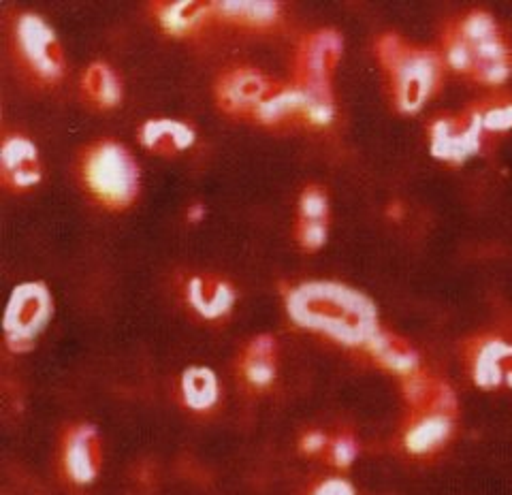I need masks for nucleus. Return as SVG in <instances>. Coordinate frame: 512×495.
<instances>
[{
    "instance_id": "1",
    "label": "nucleus",
    "mask_w": 512,
    "mask_h": 495,
    "mask_svg": "<svg viewBox=\"0 0 512 495\" xmlns=\"http://www.w3.org/2000/svg\"><path fill=\"white\" fill-rule=\"evenodd\" d=\"M286 314L303 329L344 348L365 350L380 327L376 303L365 293L333 280H308L284 293Z\"/></svg>"
},
{
    "instance_id": "2",
    "label": "nucleus",
    "mask_w": 512,
    "mask_h": 495,
    "mask_svg": "<svg viewBox=\"0 0 512 495\" xmlns=\"http://www.w3.org/2000/svg\"><path fill=\"white\" fill-rule=\"evenodd\" d=\"M442 58L446 69L480 86L498 88L512 75V50L502 28L491 13L480 9L446 26Z\"/></svg>"
},
{
    "instance_id": "3",
    "label": "nucleus",
    "mask_w": 512,
    "mask_h": 495,
    "mask_svg": "<svg viewBox=\"0 0 512 495\" xmlns=\"http://www.w3.org/2000/svg\"><path fill=\"white\" fill-rule=\"evenodd\" d=\"M376 58L387 75L393 105L402 114H419L442 88L446 65L434 50L387 33L376 41Z\"/></svg>"
},
{
    "instance_id": "4",
    "label": "nucleus",
    "mask_w": 512,
    "mask_h": 495,
    "mask_svg": "<svg viewBox=\"0 0 512 495\" xmlns=\"http://www.w3.org/2000/svg\"><path fill=\"white\" fill-rule=\"evenodd\" d=\"M77 178L96 203L114 212L128 210L141 190L135 156L116 139L88 143L77 158Z\"/></svg>"
},
{
    "instance_id": "5",
    "label": "nucleus",
    "mask_w": 512,
    "mask_h": 495,
    "mask_svg": "<svg viewBox=\"0 0 512 495\" xmlns=\"http://www.w3.org/2000/svg\"><path fill=\"white\" fill-rule=\"evenodd\" d=\"M344 52L340 33L331 28L306 35L295 52L293 84L306 94L312 107V126H327L333 120V75Z\"/></svg>"
},
{
    "instance_id": "6",
    "label": "nucleus",
    "mask_w": 512,
    "mask_h": 495,
    "mask_svg": "<svg viewBox=\"0 0 512 495\" xmlns=\"http://www.w3.org/2000/svg\"><path fill=\"white\" fill-rule=\"evenodd\" d=\"M11 45L18 67L32 84L52 88L67 73V58L62 45L41 15L20 11L11 26Z\"/></svg>"
},
{
    "instance_id": "7",
    "label": "nucleus",
    "mask_w": 512,
    "mask_h": 495,
    "mask_svg": "<svg viewBox=\"0 0 512 495\" xmlns=\"http://www.w3.org/2000/svg\"><path fill=\"white\" fill-rule=\"evenodd\" d=\"M54 318V295L45 282H22L11 291L5 310V344L11 353H28Z\"/></svg>"
},
{
    "instance_id": "8",
    "label": "nucleus",
    "mask_w": 512,
    "mask_h": 495,
    "mask_svg": "<svg viewBox=\"0 0 512 495\" xmlns=\"http://www.w3.org/2000/svg\"><path fill=\"white\" fill-rule=\"evenodd\" d=\"M280 86V79L254 67H231L218 75L214 97L227 116L254 122L261 107L274 97Z\"/></svg>"
},
{
    "instance_id": "9",
    "label": "nucleus",
    "mask_w": 512,
    "mask_h": 495,
    "mask_svg": "<svg viewBox=\"0 0 512 495\" xmlns=\"http://www.w3.org/2000/svg\"><path fill=\"white\" fill-rule=\"evenodd\" d=\"M429 152L444 165H463L487 148V139L466 109L461 114H446L431 120Z\"/></svg>"
},
{
    "instance_id": "10",
    "label": "nucleus",
    "mask_w": 512,
    "mask_h": 495,
    "mask_svg": "<svg viewBox=\"0 0 512 495\" xmlns=\"http://www.w3.org/2000/svg\"><path fill=\"white\" fill-rule=\"evenodd\" d=\"M62 470L75 485H90L103 470V442L99 429L88 423L71 425L60 446Z\"/></svg>"
},
{
    "instance_id": "11",
    "label": "nucleus",
    "mask_w": 512,
    "mask_h": 495,
    "mask_svg": "<svg viewBox=\"0 0 512 495\" xmlns=\"http://www.w3.org/2000/svg\"><path fill=\"white\" fill-rule=\"evenodd\" d=\"M43 178L39 148L26 135L9 133L0 148V182L11 193H26Z\"/></svg>"
},
{
    "instance_id": "12",
    "label": "nucleus",
    "mask_w": 512,
    "mask_h": 495,
    "mask_svg": "<svg viewBox=\"0 0 512 495\" xmlns=\"http://www.w3.org/2000/svg\"><path fill=\"white\" fill-rule=\"evenodd\" d=\"M184 297L188 308L207 323L224 321L237 303L235 286L216 274L190 276L184 286Z\"/></svg>"
},
{
    "instance_id": "13",
    "label": "nucleus",
    "mask_w": 512,
    "mask_h": 495,
    "mask_svg": "<svg viewBox=\"0 0 512 495\" xmlns=\"http://www.w3.org/2000/svg\"><path fill=\"white\" fill-rule=\"evenodd\" d=\"M331 207L329 195L323 186L310 184L301 190L297 203V225L295 237L301 250L316 252L327 244L329 239Z\"/></svg>"
},
{
    "instance_id": "14",
    "label": "nucleus",
    "mask_w": 512,
    "mask_h": 495,
    "mask_svg": "<svg viewBox=\"0 0 512 495\" xmlns=\"http://www.w3.org/2000/svg\"><path fill=\"white\" fill-rule=\"evenodd\" d=\"M152 13L158 26L175 39L201 37L207 28L218 22L216 3H199V0L154 3Z\"/></svg>"
},
{
    "instance_id": "15",
    "label": "nucleus",
    "mask_w": 512,
    "mask_h": 495,
    "mask_svg": "<svg viewBox=\"0 0 512 495\" xmlns=\"http://www.w3.org/2000/svg\"><path fill=\"white\" fill-rule=\"evenodd\" d=\"M470 370L480 389H512V344L500 338L478 340L470 353Z\"/></svg>"
},
{
    "instance_id": "16",
    "label": "nucleus",
    "mask_w": 512,
    "mask_h": 495,
    "mask_svg": "<svg viewBox=\"0 0 512 495\" xmlns=\"http://www.w3.org/2000/svg\"><path fill=\"white\" fill-rule=\"evenodd\" d=\"M455 414L446 412H419L408 414L404 429V446L410 455L429 457L442 451L453 438Z\"/></svg>"
},
{
    "instance_id": "17",
    "label": "nucleus",
    "mask_w": 512,
    "mask_h": 495,
    "mask_svg": "<svg viewBox=\"0 0 512 495\" xmlns=\"http://www.w3.org/2000/svg\"><path fill=\"white\" fill-rule=\"evenodd\" d=\"M137 135L143 148L163 158L180 156L197 141L195 124L178 118H150L141 124Z\"/></svg>"
},
{
    "instance_id": "18",
    "label": "nucleus",
    "mask_w": 512,
    "mask_h": 495,
    "mask_svg": "<svg viewBox=\"0 0 512 495\" xmlns=\"http://www.w3.org/2000/svg\"><path fill=\"white\" fill-rule=\"evenodd\" d=\"M237 372L252 391H265L274 385L278 376V342L274 335L263 333L252 338L239 353Z\"/></svg>"
},
{
    "instance_id": "19",
    "label": "nucleus",
    "mask_w": 512,
    "mask_h": 495,
    "mask_svg": "<svg viewBox=\"0 0 512 495\" xmlns=\"http://www.w3.org/2000/svg\"><path fill=\"white\" fill-rule=\"evenodd\" d=\"M402 393L408 414L419 412H446L457 417V397L446 382L434 374L416 370L402 378Z\"/></svg>"
},
{
    "instance_id": "20",
    "label": "nucleus",
    "mask_w": 512,
    "mask_h": 495,
    "mask_svg": "<svg viewBox=\"0 0 512 495\" xmlns=\"http://www.w3.org/2000/svg\"><path fill=\"white\" fill-rule=\"evenodd\" d=\"M365 353L382 370H387L389 374H395L399 378H406L416 370H421L419 353H416L414 346L404 340L402 335L391 333L387 329L378 331L376 338L365 346Z\"/></svg>"
},
{
    "instance_id": "21",
    "label": "nucleus",
    "mask_w": 512,
    "mask_h": 495,
    "mask_svg": "<svg viewBox=\"0 0 512 495\" xmlns=\"http://www.w3.org/2000/svg\"><path fill=\"white\" fill-rule=\"evenodd\" d=\"M218 22L246 30H269L282 18V7L269 0H224L216 3Z\"/></svg>"
},
{
    "instance_id": "22",
    "label": "nucleus",
    "mask_w": 512,
    "mask_h": 495,
    "mask_svg": "<svg viewBox=\"0 0 512 495\" xmlns=\"http://www.w3.org/2000/svg\"><path fill=\"white\" fill-rule=\"evenodd\" d=\"M79 90H82V99L96 109H116L122 103L124 88L122 79L116 73L114 67H109L107 62H92V65L82 73V82H79Z\"/></svg>"
},
{
    "instance_id": "23",
    "label": "nucleus",
    "mask_w": 512,
    "mask_h": 495,
    "mask_svg": "<svg viewBox=\"0 0 512 495\" xmlns=\"http://www.w3.org/2000/svg\"><path fill=\"white\" fill-rule=\"evenodd\" d=\"M182 404L197 412L207 414L220 404V380L218 374L207 365H192L180 378Z\"/></svg>"
},
{
    "instance_id": "24",
    "label": "nucleus",
    "mask_w": 512,
    "mask_h": 495,
    "mask_svg": "<svg viewBox=\"0 0 512 495\" xmlns=\"http://www.w3.org/2000/svg\"><path fill=\"white\" fill-rule=\"evenodd\" d=\"M468 114L478 124L480 133L485 135L487 143L512 131V97L510 94H491V97L472 103Z\"/></svg>"
},
{
    "instance_id": "25",
    "label": "nucleus",
    "mask_w": 512,
    "mask_h": 495,
    "mask_svg": "<svg viewBox=\"0 0 512 495\" xmlns=\"http://www.w3.org/2000/svg\"><path fill=\"white\" fill-rule=\"evenodd\" d=\"M357 457H359V442L350 434V431H340V434L329 436L323 459H327L333 468L346 470L357 461Z\"/></svg>"
},
{
    "instance_id": "26",
    "label": "nucleus",
    "mask_w": 512,
    "mask_h": 495,
    "mask_svg": "<svg viewBox=\"0 0 512 495\" xmlns=\"http://www.w3.org/2000/svg\"><path fill=\"white\" fill-rule=\"evenodd\" d=\"M310 495H357V489L350 481H346V478L331 476V478H325V481H320L310 491Z\"/></svg>"
},
{
    "instance_id": "27",
    "label": "nucleus",
    "mask_w": 512,
    "mask_h": 495,
    "mask_svg": "<svg viewBox=\"0 0 512 495\" xmlns=\"http://www.w3.org/2000/svg\"><path fill=\"white\" fill-rule=\"evenodd\" d=\"M327 442H329V434L320 429H312L308 434H303L301 442H299V449L301 453H306L310 457H323L325 449H327Z\"/></svg>"
}]
</instances>
